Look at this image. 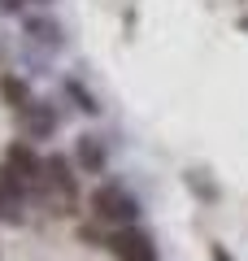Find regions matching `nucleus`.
Returning <instances> with one entry per match:
<instances>
[{
    "label": "nucleus",
    "instance_id": "obj_1",
    "mask_svg": "<svg viewBox=\"0 0 248 261\" xmlns=\"http://www.w3.org/2000/svg\"><path fill=\"white\" fill-rule=\"evenodd\" d=\"M87 205H92V218L105 222L109 231H118V226H139V196H131L127 187L113 183V178L96 183V192L87 196Z\"/></svg>",
    "mask_w": 248,
    "mask_h": 261
},
{
    "label": "nucleus",
    "instance_id": "obj_2",
    "mask_svg": "<svg viewBox=\"0 0 248 261\" xmlns=\"http://www.w3.org/2000/svg\"><path fill=\"white\" fill-rule=\"evenodd\" d=\"M39 200L53 205V214H74L79 205V178H74V161H65L61 152L48 157V174H44V192Z\"/></svg>",
    "mask_w": 248,
    "mask_h": 261
},
{
    "label": "nucleus",
    "instance_id": "obj_3",
    "mask_svg": "<svg viewBox=\"0 0 248 261\" xmlns=\"http://www.w3.org/2000/svg\"><path fill=\"white\" fill-rule=\"evenodd\" d=\"M105 248L113 261H157V240L144 226H118L105 235Z\"/></svg>",
    "mask_w": 248,
    "mask_h": 261
},
{
    "label": "nucleus",
    "instance_id": "obj_4",
    "mask_svg": "<svg viewBox=\"0 0 248 261\" xmlns=\"http://www.w3.org/2000/svg\"><path fill=\"white\" fill-rule=\"evenodd\" d=\"M5 166L13 170V174L22 178V183L31 187V192H44V174H48V157H39L35 148H31V140H18L9 144V152H5Z\"/></svg>",
    "mask_w": 248,
    "mask_h": 261
},
{
    "label": "nucleus",
    "instance_id": "obj_5",
    "mask_svg": "<svg viewBox=\"0 0 248 261\" xmlns=\"http://www.w3.org/2000/svg\"><path fill=\"white\" fill-rule=\"evenodd\" d=\"M18 122H22V140H53V130H57V109L48 100H35L27 113H18Z\"/></svg>",
    "mask_w": 248,
    "mask_h": 261
},
{
    "label": "nucleus",
    "instance_id": "obj_6",
    "mask_svg": "<svg viewBox=\"0 0 248 261\" xmlns=\"http://www.w3.org/2000/svg\"><path fill=\"white\" fill-rule=\"evenodd\" d=\"M74 166H79L83 174H105V166H109V148L101 144L96 130H83V135H79V144H74Z\"/></svg>",
    "mask_w": 248,
    "mask_h": 261
},
{
    "label": "nucleus",
    "instance_id": "obj_7",
    "mask_svg": "<svg viewBox=\"0 0 248 261\" xmlns=\"http://www.w3.org/2000/svg\"><path fill=\"white\" fill-rule=\"evenodd\" d=\"M22 31H27V39H35V44L53 48V53L65 44V31L57 27L53 18H44V13H27V18H22Z\"/></svg>",
    "mask_w": 248,
    "mask_h": 261
},
{
    "label": "nucleus",
    "instance_id": "obj_8",
    "mask_svg": "<svg viewBox=\"0 0 248 261\" xmlns=\"http://www.w3.org/2000/svg\"><path fill=\"white\" fill-rule=\"evenodd\" d=\"M0 100L9 105L13 113H27L31 105H35V96H31V83L18 74H9V70H0Z\"/></svg>",
    "mask_w": 248,
    "mask_h": 261
},
{
    "label": "nucleus",
    "instance_id": "obj_9",
    "mask_svg": "<svg viewBox=\"0 0 248 261\" xmlns=\"http://www.w3.org/2000/svg\"><path fill=\"white\" fill-rule=\"evenodd\" d=\"M65 92H70L74 100H79V109H83V113H101V100H96L92 92H83V87L74 83V79H70V83H65Z\"/></svg>",
    "mask_w": 248,
    "mask_h": 261
},
{
    "label": "nucleus",
    "instance_id": "obj_10",
    "mask_svg": "<svg viewBox=\"0 0 248 261\" xmlns=\"http://www.w3.org/2000/svg\"><path fill=\"white\" fill-rule=\"evenodd\" d=\"M209 261H235V257L227 252V244H209Z\"/></svg>",
    "mask_w": 248,
    "mask_h": 261
},
{
    "label": "nucleus",
    "instance_id": "obj_11",
    "mask_svg": "<svg viewBox=\"0 0 248 261\" xmlns=\"http://www.w3.org/2000/svg\"><path fill=\"white\" fill-rule=\"evenodd\" d=\"M22 5H53V0H22Z\"/></svg>",
    "mask_w": 248,
    "mask_h": 261
}]
</instances>
